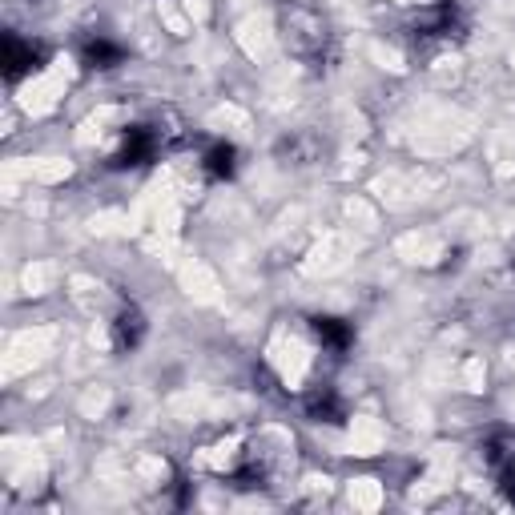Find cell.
Here are the masks:
<instances>
[{
    "label": "cell",
    "instance_id": "cell-1",
    "mask_svg": "<svg viewBox=\"0 0 515 515\" xmlns=\"http://www.w3.org/2000/svg\"><path fill=\"white\" fill-rule=\"evenodd\" d=\"M278 21H282V41H286V49H290L294 57L314 61V57L326 53L330 33H326L322 17H314V13L302 9V5H286V9L278 13Z\"/></svg>",
    "mask_w": 515,
    "mask_h": 515
},
{
    "label": "cell",
    "instance_id": "cell-2",
    "mask_svg": "<svg viewBox=\"0 0 515 515\" xmlns=\"http://www.w3.org/2000/svg\"><path fill=\"white\" fill-rule=\"evenodd\" d=\"M463 33V13L455 0H439V5H427L419 9L415 17V37L419 41H451Z\"/></svg>",
    "mask_w": 515,
    "mask_h": 515
},
{
    "label": "cell",
    "instance_id": "cell-3",
    "mask_svg": "<svg viewBox=\"0 0 515 515\" xmlns=\"http://www.w3.org/2000/svg\"><path fill=\"white\" fill-rule=\"evenodd\" d=\"M157 145H161V137H157L153 129H145V125L125 129V137H121V145H117V153H113V169H133V165L153 161Z\"/></svg>",
    "mask_w": 515,
    "mask_h": 515
},
{
    "label": "cell",
    "instance_id": "cell-4",
    "mask_svg": "<svg viewBox=\"0 0 515 515\" xmlns=\"http://www.w3.org/2000/svg\"><path fill=\"white\" fill-rule=\"evenodd\" d=\"M41 45H33V41H21L17 33H9L5 37V77L9 81H21L25 73H33V69H41Z\"/></svg>",
    "mask_w": 515,
    "mask_h": 515
},
{
    "label": "cell",
    "instance_id": "cell-5",
    "mask_svg": "<svg viewBox=\"0 0 515 515\" xmlns=\"http://www.w3.org/2000/svg\"><path fill=\"white\" fill-rule=\"evenodd\" d=\"M310 326H314L318 347H322V351H330L334 359H338V355H347V351L355 347V330H351L347 322H342V318H326V314H322V318H314Z\"/></svg>",
    "mask_w": 515,
    "mask_h": 515
},
{
    "label": "cell",
    "instance_id": "cell-6",
    "mask_svg": "<svg viewBox=\"0 0 515 515\" xmlns=\"http://www.w3.org/2000/svg\"><path fill=\"white\" fill-rule=\"evenodd\" d=\"M202 169H206V178H214V182L234 178V169H238V149H234V145H226V141L210 145V149L202 153Z\"/></svg>",
    "mask_w": 515,
    "mask_h": 515
},
{
    "label": "cell",
    "instance_id": "cell-7",
    "mask_svg": "<svg viewBox=\"0 0 515 515\" xmlns=\"http://www.w3.org/2000/svg\"><path fill=\"white\" fill-rule=\"evenodd\" d=\"M113 338H117L121 351H133L137 342L145 338V314H141L137 306H125V310L117 314V322H113Z\"/></svg>",
    "mask_w": 515,
    "mask_h": 515
},
{
    "label": "cell",
    "instance_id": "cell-8",
    "mask_svg": "<svg viewBox=\"0 0 515 515\" xmlns=\"http://www.w3.org/2000/svg\"><path fill=\"white\" fill-rule=\"evenodd\" d=\"M306 411H310L318 423H342V419H347V407H342V399H338L330 387H318V391L310 395Z\"/></svg>",
    "mask_w": 515,
    "mask_h": 515
},
{
    "label": "cell",
    "instance_id": "cell-9",
    "mask_svg": "<svg viewBox=\"0 0 515 515\" xmlns=\"http://www.w3.org/2000/svg\"><path fill=\"white\" fill-rule=\"evenodd\" d=\"M121 61H125V49L113 45V41H105V37H97V41L85 45V65H89V69H113V65H121Z\"/></svg>",
    "mask_w": 515,
    "mask_h": 515
},
{
    "label": "cell",
    "instance_id": "cell-10",
    "mask_svg": "<svg viewBox=\"0 0 515 515\" xmlns=\"http://www.w3.org/2000/svg\"><path fill=\"white\" fill-rule=\"evenodd\" d=\"M499 475H503V487H507V495L515 499V459H511V463H507V467H503Z\"/></svg>",
    "mask_w": 515,
    "mask_h": 515
}]
</instances>
